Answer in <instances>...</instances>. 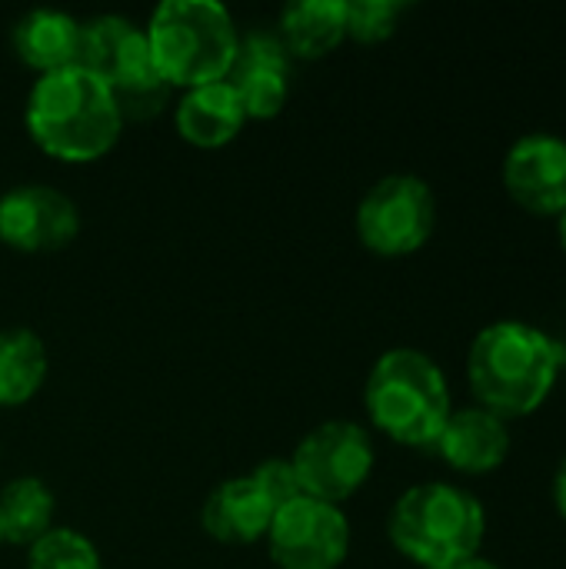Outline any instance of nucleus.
<instances>
[{
  "label": "nucleus",
  "instance_id": "13",
  "mask_svg": "<svg viewBox=\"0 0 566 569\" xmlns=\"http://www.w3.org/2000/svg\"><path fill=\"white\" fill-rule=\"evenodd\" d=\"M510 447L514 437L507 420H500L484 407H464L450 413L444 433L434 443V453L457 473L484 477L507 463Z\"/></svg>",
  "mask_w": 566,
  "mask_h": 569
},
{
  "label": "nucleus",
  "instance_id": "17",
  "mask_svg": "<svg viewBox=\"0 0 566 569\" xmlns=\"http://www.w3.org/2000/svg\"><path fill=\"white\" fill-rule=\"evenodd\" d=\"M280 43L290 60H320L347 40V0H294L280 13Z\"/></svg>",
  "mask_w": 566,
  "mask_h": 569
},
{
  "label": "nucleus",
  "instance_id": "15",
  "mask_svg": "<svg viewBox=\"0 0 566 569\" xmlns=\"http://www.w3.org/2000/svg\"><path fill=\"white\" fill-rule=\"evenodd\" d=\"M13 53L23 67L43 73L77 67L80 60V20L63 10H30L13 23Z\"/></svg>",
  "mask_w": 566,
  "mask_h": 569
},
{
  "label": "nucleus",
  "instance_id": "9",
  "mask_svg": "<svg viewBox=\"0 0 566 569\" xmlns=\"http://www.w3.org/2000/svg\"><path fill=\"white\" fill-rule=\"evenodd\" d=\"M267 547L277 569H340L350 553V520L334 503L297 497L274 513Z\"/></svg>",
  "mask_w": 566,
  "mask_h": 569
},
{
  "label": "nucleus",
  "instance_id": "7",
  "mask_svg": "<svg viewBox=\"0 0 566 569\" xmlns=\"http://www.w3.org/2000/svg\"><path fill=\"white\" fill-rule=\"evenodd\" d=\"M357 237L377 257H410L437 230V197L417 173L380 177L357 203Z\"/></svg>",
  "mask_w": 566,
  "mask_h": 569
},
{
  "label": "nucleus",
  "instance_id": "11",
  "mask_svg": "<svg viewBox=\"0 0 566 569\" xmlns=\"http://www.w3.org/2000/svg\"><path fill=\"white\" fill-rule=\"evenodd\" d=\"M500 173L520 210L554 220L566 210V140L560 133H524L510 143Z\"/></svg>",
  "mask_w": 566,
  "mask_h": 569
},
{
  "label": "nucleus",
  "instance_id": "20",
  "mask_svg": "<svg viewBox=\"0 0 566 569\" xmlns=\"http://www.w3.org/2000/svg\"><path fill=\"white\" fill-rule=\"evenodd\" d=\"M27 569H103V563L97 547L83 533L70 527H53L30 547Z\"/></svg>",
  "mask_w": 566,
  "mask_h": 569
},
{
  "label": "nucleus",
  "instance_id": "14",
  "mask_svg": "<svg viewBox=\"0 0 566 569\" xmlns=\"http://www.w3.org/2000/svg\"><path fill=\"white\" fill-rule=\"evenodd\" d=\"M274 513H277L274 503L247 473V477L224 480L217 490H210L200 510V523H203V533L217 543L250 547L257 540H267Z\"/></svg>",
  "mask_w": 566,
  "mask_h": 569
},
{
  "label": "nucleus",
  "instance_id": "26",
  "mask_svg": "<svg viewBox=\"0 0 566 569\" xmlns=\"http://www.w3.org/2000/svg\"><path fill=\"white\" fill-rule=\"evenodd\" d=\"M0 543H3V540H0Z\"/></svg>",
  "mask_w": 566,
  "mask_h": 569
},
{
  "label": "nucleus",
  "instance_id": "16",
  "mask_svg": "<svg viewBox=\"0 0 566 569\" xmlns=\"http://www.w3.org/2000/svg\"><path fill=\"white\" fill-rule=\"evenodd\" d=\"M173 123L187 143H193L200 150H217V147H227L230 140H237L247 117H244V107H240L234 87L227 80H220V83L183 90Z\"/></svg>",
  "mask_w": 566,
  "mask_h": 569
},
{
  "label": "nucleus",
  "instance_id": "10",
  "mask_svg": "<svg viewBox=\"0 0 566 569\" xmlns=\"http://www.w3.org/2000/svg\"><path fill=\"white\" fill-rule=\"evenodd\" d=\"M77 233V203L47 183H20L0 197V243L10 250L53 253L70 247Z\"/></svg>",
  "mask_w": 566,
  "mask_h": 569
},
{
  "label": "nucleus",
  "instance_id": "19",
  "mask_svg": "<svg viewBox=\"0 0 566 569\" xmlns=\"http://www.w3.org/2000/svg\"><path fill=\"white\" fill-rule=\"evenodd\" d=\"M50 370V357L43 340L27 330H0V407H23L30 403Z\"/></svg>",
  "mask_w": 566,
  "mask_h": 569
},
{
  "label": "nucleus",
  "instance_id": "1",
  "mask_svg": "<svg viewBox=\"0 0 566 569\" xmlns=\"http://www.w3.org/2000/svg\"><path fill=\"white\" fill-rule=\"evenodd\" d=\"M564 363V343L547 330L524 320H497L467 350V383L477 407L500 420H520L550 400Z\"/></svg>",
  "mask_w": 566,
  "mask_h": 569
},
{
  "label": "nucleus",
  "instance_id": "24",
  "mask_svg": "<svg viewBox=\"0 0 566 569\" xmlns=\"http://www.w3.org/2000/svg\"><path fill=\"white\" fill-rule=\"evenodd\" d=\"M454 569H500L494 560H487V557H470V560H464L460 567Z\"/></svg>",
  "mask_w": 566,
  "mask_h": 569
},
{
  "label": "nucleus",
  "instance_id": "2",
  "mask_svg": "<svg viewBox=\"0 0 566 569\" xmlns=\"http://www.w3.org/2000/svg\"><path fill=\"white\" fill-rule=\"evenodd\" d=\"M23 123L30 140L63 163H93L110 153L123 133L110 87L83 67L37 77L27 93Z\"/></svg>",
  "mask_w": 566,
  "mask_h": 569
},
{
  "label": "nucleus",
  "instance_id": "12",
  "mask_svg": "<svg viewBox=\"0 0 566 569\" xmlns=\"http://www.w3.org/2000/svg\"><path fill=\"white\" fill-rule=\"evenodd\" d=\"M244 117L270 120L287 107L290 97V53L280 43L277 30H247L240 33L234 67L227 73Z\"/></svg>",
  "mask_w": 566,
  "mask_h": 569
},
{
  "label": "nucleus",
  "instance_id": "6",
  "mask_svg": "<svg viewBox=\"0 0 566 569\" xmlns=\"http://www.w3.org/2000/svg\"><path fill=\"white\" fill-rule=\"evenodd\" d=\"M77 67L90 70L110 87L123 123H143L157 117L170 97V83L153 67L143 27L120 13H100L80 23Z\"/></svg>",
  "mask_w": 566,
  "mask_h": 569
},
{
  "label": "nucleus",
  "instance_id": "4",
  "mask_svg": "<svg viewBox=\"0 0 566 569\" xmlns=\"http://www.w3.org/2000/svg\"><path fill=\"white\" fill-rule=\"evenodd\" d=\"M394 550L417 569H454L480 557L487 537L484 503L457 483H417L390 510Z\"/></svg>",
  "mask_w": 566,
  "mask_h": 569
},
{
  "label": "nucleus",
  "instance_id": "8",
  "mask_svg": "<svg viewBox=\"0 0 566 569\" xmlns=\"http://www.w3.org/2000/svg\"><path fill=\"white\" fill-rule=\"evenodd\" d=\"M290 463L304 497L340 507L370 480L377 450L367 427L354 420H324L297 443Z\"/></svg>",
  "mask_w": 566,
  "mask_h": 569
},
{
  "label": "nucleus",
  "instance_id": "18",
  "mask_svg": "<svg viewBox=\"0 0 566 569\" xmlns=\"http://www.w3.org/2000/svg\"><path fill=\"white\" fill-rule=\"evenodd\" d=\"M57 497L40 477H17L0 490V540L33 547L53 530Z\"/></svg>",
  "mask_w": 566,
  "mask_h": 569
},
{
  "label": "nucleus",
  "instance_id": "23",
  "mask_svg": "<svg viewBox=\"0 0 566 569\" xmlns=\"http://www.w3.org/2000/svg\"><path fill=\"white\" fill-rule=\"evenodd\" d=\"M550 497H554V507H557L560 520L566 523V457L557 463V473H554V483H550Z\"/></svg>",
  "mask_w": 566,
  "mask_h": 569
},
{
  "label": "nucleus",
  "instance_id": "5",
  "mask_svg": "<svg viewBox=\"0 0 566 569\" xmlns=\"http://www.w3.org/2000/svg\"><path fill=\"white\" fill-rule=\"evenodd\" d=\"M143 33L153 67L170 90L227 80L240 43V27L217 0H163Z\"/></svg>",
  "mask_w": 566,
  "mask_h": 569
},
{
  "label": "nucleus",
  "instance_id": "22",
  "mask_svg": "<svg viewBox=\"0 0 566 569\" xmlns=\"http://www.w3.org/2000/svg\"><path fill=\"white\" fill-rule=\"evenodd\" d=\"M250 480L264 490V497L274 503V510H280L284 503L304 497L300 480H297V470H294L290 460H264V463L250 473Z\"/></svg>",
  "mask_w": 566,
  "mask_h": 569
},
{
  "label": "nucleus",
  "instance_id": "3",
  "mask_svg": "<svg viewBox=\"0 0 566 569\" xmlns=\"http://www.w3.org/2000/svg\"><path fill=\"white\" fill-rule=\"evenodd\" d=\"M364 407L384 437L414 450H434L454 413L444 370L414 347H394L377 357L367 373Z\"/></svg>",
  "mask_w": 566,
  "mask_h": 569
},
{
  "label": "nucleus",
  "instance_id": "25",
  "mask_svg": "<svg viewBox=\"0 0 566 569\" xmlns=\"http://www.w3.org/2000/svg\"><path fill=\"white\" fill-rule=\"evenodd\" d=\"M557 237H560V247H564L566 253V210L557 217Z\"/></svg>",
  "mask_w": 566,
  "mask_h": 569
},
{
  "label": "nucleus",
  "instance_id": "21",
  "mask_svg": "<svg viewBox=\"0 0 566 569\" xmlns=\"http://www.w3.org/2000/svg\"><path fill=\"white\" fill-rule=\"evenodd\" d=\"M407 7L404 0H347V37L357 43H384L397 33Z\"/></svg>",
  "mask_w": 566,
  "mask_h": 569
}]
</instances>
